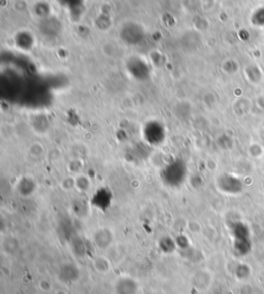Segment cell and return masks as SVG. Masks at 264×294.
<instances>
[{"instance_id": "6da1fadb", "label": "cell", "mask_w": 264, "mask_h": 294, "mask_svg": "<svg viewBox=\"0 0 264 294\" xmlns=\"http://www.w3.org/2000/svg\"><path fill=\"white\" fill-rule=\"evenodd\" d=\"M188 175V167L184 160L174 159L162 169L161 178L165 185L170 188H178L184 184Z\"/></svg>"}, {"instance_id": "7a4b0ae2", "label": "cell", "mask_w": 264, "mask_h": 294, "mask_svg": "<svg viewBox=\"0 0 264 294\" xmlns=\"http://www.w3.org/2000/svg\"><path fill=\"white\" fill-rule=\"evenodd\" d=\"M233 237V246L234 250L239 255H246L251 250V239L249 228L244 223L237 222L231 228Z\"/></svg>"}, {"instance_id": "3957f363", "label": "cell", "mask_w": 264, "mask_h": 294, "mask_svg": "<svg viewBox=\"0 0 264 294\" xmlns=\"http://www.w3.org/2000/svg\"><path fill=\"white\" fill-rule=\"evenodd\" d=\"M143 135L148 144L152 146H158L164 142L166 137V130L161 122L153 120L149 121L144 126Z\"/></svg>"}, {"instance_id": "277c9868", "label": "cell", "mask_w": 264, "mask_h": 294, "mask_svg": "<svg viewBox=\"0 0 264 294\" xmlns=\"http://www.w3.org/2000/svg\"><path fill=\"white\" fill-rule=\"evenodd\" d=\"M217 187L220 191H222L226 194H238L243 190V183L240 182V180L233 175L224 174L219 177L217 179Z\"/></svg>"}, {"instance_id": "5b68a950", "label": "cell", "mask_w": 264, "mask_h": 294, "mask_svg": "<svg viewBox=\"0 0 264 294\" xmlns=\"http://www.w3.org/2000/svg\"><path fill=\"white\" fill-rule=\"evenodd\" d=\"M59 279L64 283H74L80 278V270L73 263H65L59 268Z\"/></svg>"}, {"instance_id": "8992f818", "label": "cell", "mask_w": 264, "mask_h": 294, "mask_svg": "<svg viewBox=\"0 0 264 294\" xmlns=\"http://www.w3.org/2000/svg\"><path fill=\"white\" fill-rule=\"evenodd\" d=\"M116 294H138L139 285L131 278H122L115 285Z\"/></svg>"}, {"instance_id": "52a82bcc", "label": "cell", "mask_w": 264, "mask_h": 294, "mask_svg": "<svg viewBox=\"0 0 264 294\" xmlns=\"http://www.w3.org/2000/svg\"><path fill=\"white\" fill-rule=\"evenodd\" d=\"M112 202V195L107 190H99L96 192V194L93 196L92 203L94 207L104 211L106 210L109 206H111Z\"/></svg>"}, {"instance_id": "ba28073f", "label": "cell", "mask_w": 264, "mask_h": 294, "mask_svg": "<svg viewBox=\"0 0 264 294\" xmlns=\"http://www.w3.org/2000/svg\"><path fill=\"white\" fill-rule=\"evenodd\" d=\"M94 242L100 249H105L113 242V236L108 229H100L94 236Z\"/></svg>"}, {"instance_id": "9c48e42d", "label": "cell", "mask_w": 264, "mask_h": 294, "mask_svg": "<svg viewBox=\"0 0 264 294\" xmlns=\"http://www.w3.org/2000/svg\"><path fill=\"white\" fill-rule=\"evenodd\" d=\"M72 248L74 253L77 254V256H85L88 252V247L86 242L82 238H74L72 242Z\"/></svg>"}, {"instance_id": "30bf717a", "label": "cell", "mask_w": 264, "mask_h": 294, "mask_svg": "<svg viewBox=\"0 0 264 294\" xmlns=\"http://www.w3.org/2000/svg\"><path fill=\"white\" fill-rule=\"evenodd\" d=\"M35 189V185L33 180L24 178L23 180H21V182L19 183V191L22 195L24 196H28L30 194H32L34 192Z\"/></svg>"}, {"instance_id": "8fae6325", "label": "cell", "mask_w": 264, "mask_h": 294, "mask_svg": "<svg viewBox=\"0 0 264 294\" xmlns=\"http://www.w3.org/2000/svg\"><path fill=\"white\" fill-rule=\"evenodd\" d=\"M175 245H177V242H174L171 238L169 237H166V238H163L160 243H159V246H160V249L161 250L164 252V253H171L174 251V249H175Z\"/></svg>"}, {"instance_id": "7c38bea8", "label": "cell", "mask_w": 264, "mask_h": 294, "mask_svg": "<svg viewBox=\"0 0 264 294\" xmlns=\"http://www.w3.org/2000/svg\"><path fill=\"white\" fill-rule=\"evenodd\" d=\"M252 22L256 26H264V8H259L254 12Z\"/></svg>"}]
</instances>
